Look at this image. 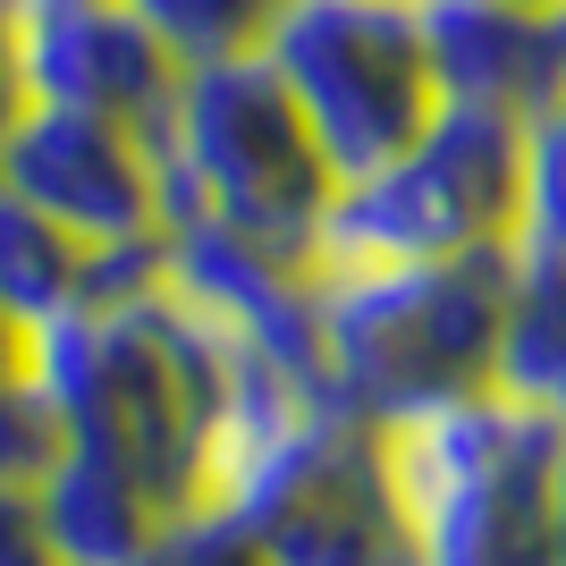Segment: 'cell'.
Wrapping results in <instances>:
<instances>
[{
    "mask_svg": "<svg viewBox=\"0 0 566 566\" xmlns=\"http://www.w3.org/2000/svg\"><path fill=\"white\" fill-rule=\"evenodd\" d=\"M0 76H9V18H0Z\"/></svg>",
    "mask_w": 566,
    "mask_h": 566,
    "instance_id": "7402d4cb",
    "label": "cell"
},
{
    "mask_svg": "<svg viewBox=\"0 0 566 566\" xmlns=\"http://www.w3.org/2000/svg\"><path fill=\"white\" fill-rule=\"evenodd\" d=\"M85 296H94V254L69 229H51L43 212H25L18 195H0V305L43 338Z\"/></svg>",
    "mask_w": 566,
    "mask_h": 566,
    "instance_id": "4fadbf2b",
    "label": "cell"
},
{
    "mask_svg": "<svg viewBox=\"0 0 566 566\" xmlns=\"http://www.w3.org/2000/svg\"><path fill=\"white\" fill-rule=\"evenodd\" d=\"M34 499H43L60 566H136L144 549H153V533L169 524L161 507L144 499L136 473H118L111 457H94V449H69Z\"/></svg>",
    "mask_w": 566,
    "mask_h": 566,
    "instance_id": "8fae6325",
    "label": "cell"
},
{
    "mask_svg": "<svg viewBox=\"0 0 566 566\" xmlns=\"http://www.w3.org/2000/svg\"><path fill=\"white\" fill-rule=\"evenodd\" d=\"M558 415L465 398L389 423L415 566H558Z\"/></svg>",
    "mask_w": 566,
    "mask_h": 566,
    "instance_id": "5b68a950",
    "label": "cell"
},
{
    "mask_svg": "<svg viewBox=\"0 0 566 566\" xmlns=\"http://www.w3.org/2000/svg\"><path fill=\"white\" fill-rule=\"evenodd\" d=\"M558 566H566V440H558Z\"/></svg>",
    "mask_w": 566,
    "mask_h": 566,
    "instance_id": "ffe728a7",
    "label": "cell"
},
{
    "mask_svg": "<svg viewBox=\"0 0 566 566\" xmlns=\"http://www.w3.org/2000/svg\"><path fill=\"white\" fill-rule=\"evenodd\" d=\"M262 60L287 85V102H296L313 153L331 161L338 187L389 169L440 118L415 0H287Z\"/></svg>",
    "mask_w": 566,
    "mask_h": 566,
    "instance_id": "52a82bcc",
    "label": "cell"
},
{
    "mask_svg": "<svg viewBox=\"0 0 566 566\" xmlns=\"http://www.w3.org/2000/svg\"><path fill=\"white\" fill-rule=\"evenodd\" d=\"M0 195H18L25 212L69 229L85 254H144L161 245L169 203H161V161L144 127H118L94 111H43L18 102L0 136Z\"/></svg>",
    "mask_w": 566,
    "mask_h": 566,
    "instance_id": "ba28073f",
    "label": "cell"
},
{
    "mask_svg": "<svg viewBox=\"0 0 566 566\" xmlns=\"http://www.w3.org/2000/svg\"><path fill=\"white\" fill-rule=\"evenodd\" d=\"M491 389L566 423V254H549V245L507 254V313H499Z\"/></svg>",
    "mask_w": 566,
    "mask_h": 566,
    "instance_id": "7c38bea8",
    "label": "cell"
},
{
    "mask_svg": "<svg viewBox=\"0 0 566 566\" xmlns=\"http://www.w3.org/2000/svg\"><path fill=\"white\" fill-rule=\"evenodd\" d=\"M9 85L43 111H94L144 127L178 94V60L118 0H25L9 18Z\"/></svg>",
    "mask_w": 566,
    "mask_h": 566,
    "instance_id": "9c48e42d",
    "label": "cell"
},
{
    "mask_svg": "<svg viewBox=\"0 0 566 566\" xmlns=\"http://www.w3.org/2000/svg\"><path fill=\"white\" fill-rule=\"evenodd\" d=\"M516 229H524V127L491 111H440L389 169L331 195L322 271L507 254Z\"/></svg>",
    "mask_w": 566,
    "mask_h": 566,
    "instance_id": "8992f818",
    "label": "cell"
},
{
    "mask_svg": "<svg viewBox=\"0 0 566 566\" xmlns=\"http://www.w3.org/2000/svg\"><path fill=\"white\" fill-rule=\"evenodd\" d=\"M9 118H18V85L0 76V136H9Z\"/></svg>",
    "mask_w": 566,
    "mask_h": 566,
    "instance_id": "44dd1931",
    "label": "cell"
},
{
    "mask_svg": "<svg viewBox=\"0 0 566 566\" xmlns=\"http://www.w3.org/2000/svg\"><path fill=\"white\" fill-rule=\"evenodd\" d=\"M245 347L161 280V245L102 254L94 296L34 338V380L69 423V449L136 473L161 516H187L212 491Z\"/></svg>",
    "mask_w": 566,
    "mask_h": 566,
    "instance_id": "6da1fadb",
    "label": "cell"
},
{
    "mask_svg": "<svg viewBox=\"0 0 566 566\" xmlns=\"http://www.w3.org/2000/svg\"><path fill=\"white\" fill-rule=\"evenodd\" d=\"M524 9H558V0H524Z\"/></svg>",
    "mask_w": 566,
    "mask_h": 566,
    "instance_id": "603a6c76",
    "label": "cell"
},
{
    "mask_svg": "<svg viewBox=\"0 0 566 566\" xmlns=\"http://www.w3.org/2000/svg\"><path fill=\"white\" fill-rule=\"evenodd\" d=\"M507 254L322 271V380H331V398L380 431L491 398Z\"/></svg>",
    "mask_w": 566,
    "mask_h": 566,
    "instance_id": "277c9868",
    "label": "cell"
},
{
    "mask_svg": "<svg viewBox=\"0 0 566 566\" xmlns=\"http://www.w3.org/2000/svg\"><path fill=\"white\" fill-rule=\"evenodd\" d=\"M203 507H229L262 566H415L389 431L287 389L254 355L237 373Z\"/></svg>",
    "mask_w": 566,
    "mask_h": 566,
    "instance_id": "7a4b0ae2",
    "label": "cell"
},
{
    "mask_svg": "<svg viewBox=\"0 0 566 566\" xmlns=\"http://www.w3.org/2000/svg\"><path fill=\"white\" fill-rule=\"evenodd\" d=\"M153 161H161L169 229H220L237 245L322 271V220L338 178L313 153L271 60L178 69V94L153 118Z\"/></svg>",
    "mask_w": 566,
    "mask_h": 566,
    "instance_id": "3957f363",
    "label": "cell"
},
{
    "mask_svg": "<svg viewBox=\"0 0 566 566\" xmlns=\"http://www.w3.org/2000/svg\"><path fill=\"white\" fill-rule=\"evenodd\" d=\"M431 51L440 111H491V118H533L566 85V25L558 9L524 0H415Z\"/></svg>",
    "mask_w": 566,
    "mask_h": 566,
    "instance_id": "30bf717a",
    "label": "cell"
},
{
    "mask_svg": "<svg viewBox=\"0 0 566 566\" xmlns=\"http://www.w3.org/2000/svg\"><path fill=\"white\" fill-rule=\"evenodd\" d=\"M0 566H60L51 524H43V499L9 491V482H0Z\"/></svg>",
    "mask_w": 566,
    "mask_h": 566,
    "instance_id": "ac0fdd59",
    "label": "cell"
},
{
    "mask_svg": "<svg viewBox=\"0 0 566 566\" xmlns=\"http://www.w3.org/2000/svg\"><path fill=\"white\" fill-rule=\"evenodd\" d=\"M136 566H262V549L245 542V524L229 507H187L153 533V549Z\"/></svg>",
    "mask_w": 566,
    "mask_h": 566,
    "instance_id": "e0dca14e",
    "label": "cell"
},
{
    "mask_svg": "<svg viewBox=\"0 0 566 566\" xmlns=\"http://www.w3.org/2000/svg\"><path fill=\"white\" fill-rule=\"evenodd\" d=\"M69 457V423H60V406L43 398V380L25 373L0 389V482L9 491H43L51 465Z\"/></svg>",
    "mask_w": 566,
    "mask_h": 566,
    "instance_id": "2e32d148",
    "label": "cell"
},
{
    "mask_svg": "<svg viewBox=\"0 0 566 566\" xmlns=\"http://www.w3.org/2000/svg\"><path fill=\"white\" fill-rule=\"evenodd\" d=\"M25 373H34V331L0 305V389H9V380H25Z\"/></svg>",
    "mask_w": 566,
    "mask_h": 566,
    "instance_id": "d6986e66",
    "label": "cell"
},
{
    "mask_svg": "<svg viewBox=\"0 0 566 566\" xmlns=\"http://www.w3.org/2000/svg\"><path fill=\"white\" fill-rule=\"evenodd\" d=\"M516 245L566 254V85L524 118V229Z\"/></svg>",
    "mask_w": 566,
    "mask_h": 566,
    "instance_id": "9a60e30c",
    "label": "cell"
},
{
    "mask_svg": "<svg viewBox=\"0 0 566 566\" xmlns=\"http://www.w3.org/2000/svg\"><path fill=\"white\" fill-rule=\"evenodd\" d=\"M178 69H220V60H262L280 34L287 0H118Z\"/></svg>",
    "mask_w": 566,
    "mask_h": 566,
    "instance_id": "5bb4252c",
    "label": "cell"
}]
</instances>
